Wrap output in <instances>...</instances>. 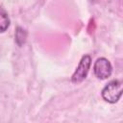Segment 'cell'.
<instances>
[{
    "label": "cell",
    "instance_id": "1",
    "mask_svg": "<svg viewBox=\"0 0 123 123\" xmlns=\"http://www.w3.org/2000/svg\"><path fill=\"white\" fill-rule=\"evenodd\" d=\"M101 94L103 99L108 103L114 104L118 102L122 95V81L112 80L109 82L102 89Z\"/></svg>",
    "mask_w": 123,
    "mask_h": 123
},
{
    "label": "cell",
    "instance_id": "4",
    "mask_svg": "<svg viewBox=\"0 0 123 123\" xmlns=\"http://www.w3.org/2000/svg\"><path fill=\"white\" fill-rule=\"evenodd\" d=\"M27 31L25 29H23L22 27L18 26L15 30V34H14V40H15V43L21 47L25 42H26V39H27Z\"/></svg>",
    "mask_w": 123,
    "mask_h": 123
},
{
    "label": "cell",
    "instance_id": "3",
    "mask_svg": "<svg viewBox=\"0 0 123 123\" xmlns=\"http://www.w3.org/2000/svg\"><path fill=\"white\" fill-rule=\"evenodd\" d=\"M94 75L101 80L107 79L111 75L112 66L110 61L106 58H98L93 64Z\"/></svg>",
    "mask_w": 123,
    "mask_h": 123
},
{
    "label": "cell",
    "instance_id": "2",
    "mask_svg": "<svg viewBox=\"0 0 123 123\" xmlns=\"http://www.w3.org/2000/svg\"><path fill=\"white\" fill-rule=\"evenodd\" d=\"M90 65H91V57L89 55L83 56L81 61L79 62V64H78L76 70L74 71V73L71 76L72 83L79 84V83L83 82L87 76Z\"/></svg>",
    "mask_w": 123,
    "mask_h": 123
},
{
    "label": "cell",
    "instance_id": "5",
    "mask_svg": "<svg viewBox=\"0 0 123 123\" xmlns=\"http://www.w3.org/2000/svg\"><path fill=\"white\" fill-rule=\"evenodd\" d=\"M10 18L8 13L0 8V33H4L10 26Z\"/></svg>",
    "mask_w": 123,
    "mask_h": 123
}]
</instances>
